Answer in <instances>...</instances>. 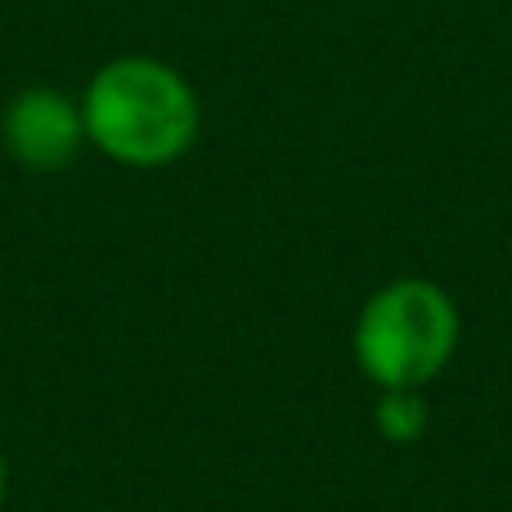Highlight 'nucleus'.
I'll return each mask as SVG.
<instances>
[{
  "label": "nucleus",
  "mask_w": 512,
  "mask_h": 512,
  "mask_svg": "<svg viewBox=\"0 0 512 512\" xmlns=\"http://www.w3.org/2000/svg\"><path fill=\"white\" fill-rule=\"evenodd\" d=\"M86 144L131 171L176 167L203 131L198 90L180 68L153 54H117L81 90Z\"/></svg>",
  "instance_id": "obj_1"
},
{
  "label": "nucleus",
  "mask_w": 512,
  "mask_h": 512,
  "mask_svg": "<svg viewBox=\"0 0 512 512\" xmlns=\"http://www.w3.org/2000/svg\"><path fill=\"white\" fill-rule=\"evenodd\" d=\"M463 310L436 279L400 274L369 292L351 328V355L364 382L378 391L418 387L427 391L459 355Z\"/></svg>",
  "instance_id": "obj_2"
},
{
  "label": "nucleus",
  "mask_w": 512,
  "mask_h": 512,
  "mask_svg": "<svg viewBox=\"0 0 512 512\" xmlns=\"http://www.w3.org/2000/svg\"><path fill=\"white\" fill-rule=\"evenodd\" d=\"M0 144L18 167L36 176L68 171L81 149H90L81 99L59 86H23L0 113Z\"/></svg>",
  "instance_id": "obj_3"
},
{
  "label": "nucleus",
  "mask_w": 512,
  "mask_h": 512,
  "mask_svg": "<svg viewBox=\"0 0 512 512\" xmlns=\"http://www.w3.org/2000/svg\"><path fill=\"white\" fill-rule=\"evenodd\" d=\"M373 427L387 445H418L432 427V405H427V391L418 387H387L373 400Z\"/></svg>",
  "instance_id": "obj_4"
},
{
  "label": "nucleus",
  "mask_w": 512,
  "mask_h": 512,
  "mask_svg": "<svg viewBox=\"0 0 512 512\" xmlns=\"http://www.w3.org/2000/svg\"><path fill=\"white\" fill-rule=\"evenodd\" d=\"M5 504H9V459L0 450V512H5Z\"/></svg>",
  "instance_id": "obj_5"
}]
</instances>
